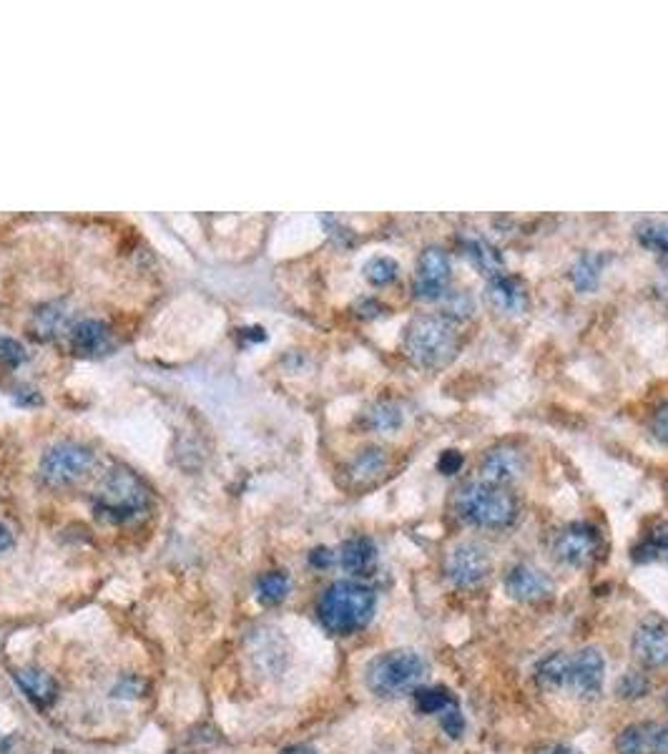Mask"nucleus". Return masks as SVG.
<instances>
[{
  "label": "nucleus",
  "mask_w": 668,
  "mask_h": 754,
  "mask_svg": "<svg viewBox=\"0 0 668 754\" xmlns=\"http://www.w3.org/2000/svg\"><path fill=\"white\" fill-rule=\"evenodd\" d=\"M505 591H508L510 599L523 601V604H535V601H543L553 594V581L538 566L518 563L505 576Z\"/></svg>",
  "instance_id": "nucleus-13"
},
{
  "label": "nucleus",
  "mask_w": 668,
  "mask_h": 754,
  "mask_svg": "<svg viewBox=\"0 0 668 754\" xmlns=\"http://www.w3.org/2000/svg\"><path fill=\"white\" fill-rule=\"evenodd\" d=\"M377 609V596L370 586L357 581H337L317 601V616L334 636H350L365 629Z\"/></svg>",
  "instance_id": "nucleus-1"
},
{
  "label": "nucleus",
  "mask_w": 668,
  "mask_h": 754,
  "mask_svg": "<svg viewBox=\"0 0 668 754\" xmlns=\"http://www.w3.org/2000/svg\"><path fill=\"white\" fill-rule=\"evenodd\" d=\"M618 754H668V724L638 722L623 729L616 739Z\"/></svg>",
  "instance_id": "nucleus-12"
},
{
  "label": "nucleus",
  "mask_w": 668,
  "mask_h": 754,
  "mask_svg": "<svg viewBox=\"0 0 668 754\" xmlns=\"http://www.w3.org/2000/svg\"><path fill=\"white\" fill-rule=\"evenodd\" d=\"M633 654L646 669L668 667V621L648 616L633 631Z\"/></svg>",
  "instance_id": "nucleus-10"
},
{
  "label": "nucleus",
  "mask_w": 668,
  "mask_h": 754,
  "mask_svg": "<svg viewBox=\"0 0 668 754\" xmlns=\"http://www.w3.org/2000/svg\"><path fill=\"white\" fill-rule=\"evenodd\" d=\"M448 312L450 315H470L473 312V300L465 292H448Z\"/></svg>",
  "instance_id": "nucleus-34"
},
{
  "label": "nucleus",
  "mask_w": 668,
  "mask_h": 754,
  "mask_svg": "<svg viewBox=\"0 0 668 754\" xmlns=\"http://www.w3.org/2000/svg\"><path fill=\"white\" fill-rule=\"evenodd\" d=\"M488 297L495 310L500 312H520L525 307V300H528L518 279L508 277L503 272L488 277Z\"/></svg>",
  "instance_id": "nucleus-17"
},
{
  "label": "nucleus",
  "mask_w": 668,
  "mask_h": 754,
  "mask_svg": "<svg viewBox=\"0 0 668 754\" xmlns=\"http://www.w3.org/2000/svg\"><path fill=\"white\" fill-rule=\"evenodd\" d=\"M23 360H26V347L13 337H0V362L18 367Z\"/></svg>",
  "instance_id": "nucleus-30"
},
{
  "label": "nucleus",
  "mask_w": 668,
  "mask_h": 754,
  "mask_svg": "<svg viewBox=\"0 0 668 754\" xmlns=\"http://www.w3.org/2000/svg\"><path fill=\"white\" fill-rule=\"evenodd\" d=\"M651 430H653V435H656V438L661 440L663 445H668V403H663L661 408H658L656 413H653Z\"/></svg>",
  "instance_id": "nucleus-35"
},
{
  "label": "nucleus",
  "mask_w": 668,
  "mask_h": 754,
  "mask_svg": "<svg viewBox=\"0 0 668 754\" xmlns=\"http://www.w3.org/2000/svg\"><path fill=\"white\" fill-rule=\"evenodd\" d=\"M13 679H16V684L21 687V692L26 694V697L31 699L36 707L46 709V707H51L53 702H56L58 684H56V679L51 677V674L41 672V669L26 667V669H18V672L13 674Z\"/></svg>",
  "instance_id": "nucleus-15"
},
{
  "label": "nucleus",
  "mask_w": 668,
  "mask_h": 754,
  "mask_svg": "<svg viewBox=\"0 0 668 754\" xmlns=\"http://www.w3.org/2000/svg\"><path fill=\"white\" fill-rule=\"evenodd\" d=\"M340 563L342 569L350 571V574L367 576L377 563L375 541L367 536H355L350 541H345L340 548Z\"/></svg>",
  "instance_id": "nucleus-16"
},
{
  "label": "nucleus",
  "mask_w": 668,
  "mask_h": 754,
  "mask_svg": "<svg viewBox=\"0 0 668 754\" xmlns=\"http://www.w3.org/2000/svg\"><path fill=\"white\" fill-rule=\"evenodd\" d=\"M666 707H668V697H666Z\"/></svg>",
  "instance_id": "nucleus-41"
},
{
  "label": "nucleus",
  "mask_w": 668,
  "mask_h": 754,
  "mask_svg": "<svg viewBox=\"0 0 668 754\" xmlns=\"http://www.w3.org/2000/svg\"><path fill=\"white\" fill-rule=\"evenodd\" d=\"M13 546V533L6 523H0V553L8 551Z\"/></svg>",
  "instance_id": "nucleus-38"
},
{
  "label": "nucleus",
  "mask_w": 668,
  "mask_h": 754,
  "mask_svg": "<svg viewBox=\"0 0 668 754\" xmlns=\"http://www.w3.org/2000/svg\"><path fill=\"white\" fill-rule=\"evenodd\" d=\"M405 350L415 365L440 367L458 352V332L448 317H417L407 327Z\"/></svg>",
  "instance_id": "nucleus-5"
},
{
  "label": "nucleus",
  "mask_w": 668,
  "mask_h": 754,
  "mask_svg": "<svg viewBox=\"0 0 668 754\" xmlns=\"http://www.w3.org/2000/svg\"><path fill=\"white\" fill-rule=\"evenodd\" d=\"M397 272H400V264L392 257H372L365 264V279L375 287H385L390 282H395Z\"/></svg>",
  "instance_id": "nucleus-26"
},
{
  "label": "nucleus",
  "mask_w": 668,
  "mask_h": 754,
  "mask_svg": "<svg viewBox=\"0 0 668 754\" xmlns=\"http://www.w3.org/2000/svg\"><path fill=\"white\" fill-rule=\"evenodd\" d=\"M636 234H638V242H641L643 247L661 254L663 259H668V224L656 222V219H651V222H641L636 227Z\"/></svg>",
  "instance_id": "nucleus-25"
},
{
  "label": "nucleus",
  "mask_w": 668,
  "mask_h": 754,
  "mask_svg": "<svg viewBox=\"0 0 668 754\" xmlns=\"http://www.w3.org/2000/svg\"><path fill=\"white\" fill-rule=\"evenodd\" d=\"M367 420L380 433H392V430H397L402 425V410L395 403H380L370 410Z\"/></svg>",
  "instance_id": "nucleus-27"
},
{
  "label": "nucleus",
  "mask_w": 668,
  "mask_h": 754,
  "mask_svg": "<svg viewBox=\"0 0 668 754\" xmlns=\"http://www.w3.org/2000/svg\"><path fill=\"white\" fill-rule=\"evenodd\" d=\"M455 511L465 523L478 528H508L518 518V501L513 493L493 483H468L455 496Z\"/></svg>",
  "instance_id": "nucleus-3"
},
{
  "label": "nucleus",
  "mask_w": 668,
  "mask_h": 754,
  "mask_svg": "<svg viewBox=\"0 0 668 754\" xmlns=\"http://www.w3.org/2000/svg\"><path fill=\"white\" fill-rule=\"evenodd\" d=\"M282 754H317L312 747H289Z\"/></svg>",
  "instance_id": "nucleus-39"
},
{
  "label": "nucleus",
  "mask_w": 668,
  "mask_h": 754,
  "mask_svg": "<svg viewBox=\"0 0 668 754\" xmlns=\"http://www.w3.org/2000/svg\"><path fill=\"white\" fill-rule=\"evenodd\" d=\"M520 470H523V455L515 448H493L490 453H485L483 463H480L483 481L503 488L520 476Z\"/></svg>",
  "instance_id": "nucleus-14"
},
{
  "label": "nucleus",
  "mask_w": 668,
  "mask_h": 754,
  "mask_svg": "<svg viewBox=\"0 0 668 754\" xmlns=\"http://www.w3.org/2000/svg\"><path fill=\"white\" fill-rule=\"evenodd\" d=\"M415 709L420 714H442L458 707V699L445 687H420L415 689Z\"/></svg>",
  "instance_id": "nucleus-23"
},
{
  "label": "nucleus",
  "mask_w": 668,
  "mask_h": 754,
  "mask_svg": "<svg viewBox=\"0 0 668 754\" xmlns=\"http://www.w3.org/2000/svg\"><path fill=\"white\" fill-rule=\"evenodd\" d=\"M463 455L458 453V450H445V453L440 455V460H437V468H440L442 476H453V473H458L460 468H463Z\"/></svg>",
  "instance_id": "nucleus-33"
},
{
  "label": "nucleus",
  "mask_w": 668,
  "mask_h": 754,
  "mask_svg": "<svg viewBox=\"0 0 668 754\" xmlns=\"http://www.w3.org/2000/svg\"><path fill=\"white\" fill-rule=\"evenodd\" d=\"M111 342V332L101 320H81L71 330V345L73 350L81 355H98Z\"/></svg>",
  "instance_id": "nucleus-18"
},
{
  "label": "nucleus",
  "mask_w": 668,
  "mask_h": 754,
  "mask_svg": "<svg viewBox=\"0 0 668 754\" xmlns=\"http://www.w3.org/2000/svg\"><path fill=\"white\" fill-rule=\"evenodd\" d=\"M603 267H606V257L598 252H588L573 264L571 279L573 285H576L578 292H593L598 285H601L603 277Z\"/></svg>",
  "instance_id": "nucleus-19"
},
{
  "label": "nucleus",
  "mask_w": 668,
  "mask_h": 754,
  "mask_svg": "<svg viewBox=\"0 0 668 754\" xmlns=\"http://www.w3.org/2000/svg\"><path fill=\"white\" fill-rule=\"evenodd\" d=\"M149 503L151 496L144 481L134 476L131 470L116 468L103 478L93 508H96V516L103 518V521L129 523L139 518L149 508Z\"/></svg>",
  "instance_id": "nucleus-4"
},
{
  "label": "nucleus",
  "mask_w": 668,
  "mask_h": 754,
  "mask_svg": "<svg viewBox=\"0 0 668 754\" xmlns=\"http://www.w3.org/2000/svg\"><path fill=\"white\" fill-rule=\"evenodd\" d=\"M289 576L282 571H269L257 581V599L264 606H279L289 596Z\"/></svg>",
  "instance_id": "nucleus-24"
},
{
  "label": "nucleus",
  "mask_w": 668,
  "mask_h": 754,
  "mask_svg": "<svg viewBox=\"0 0 668 754\" xmlns=\"http://www.w3.org/2000/svg\"><path fill=\"white\" fill-rule=\"evenodd\" d=\"M603 674H606V662L596 646L576 651L568 659V677L566 689L583 699H596L603 689Z\"/></svg>",
  "instance_id": "nucleus-8"
},
{
  "label": "nucleus",
  "mask_w": 668,
  "mask_h": 754,
  "mask_svg": "<svg viewBox=\"0 0 668 754\" xmlns=\"http://www.w3.org/2000/svg\"><path fill=\"white\" fill-rule=\"evenodd\" d=\"M334 561H337V553H332L329 548H324V546L314 548V551L309 553V563H312L314 569H329Z\"/></svg>",
  "instance_id": "nucleus-36"
},
{
  "label": "nucleus",
  "mask_w": 668,
  "mask_h": 754,
  "mask_svg": "<svg viewBox=\"0 0 668 754\" xmlns=\"http://www.w3.org/2000/svg\"><path fill=\"white\" fill-rule=\"evenodd\" d=\"M146 689V684L141 682L139 677H124L119 684L114 687V697H121V699H134L139 697L141 692Z\"/></svg>",
  "instance_id": "nucleus-32"
},
{
  "label": "nucleus",
  "mask_w": 668,
  "mask_h": 754,
  "mask_svg": "<svg viewBox=\"0 0 668 754\" xmlns=\"http://www.w3.org/2000/svg\"><path fill=\"white\" fill-rule=\"evenodd\" d=\"M450 282V257L442 249L430 247L420 254L412 290L420 300H440L445 297V287Z\"/></svg>",
  "instance_id": "nucleus-11"
},
{
  "label": "nucleus",
  "mask_w": 668,
  "mask_h": 754,
  "mask_svg": "<svg viewBox=\"0 0 668 754\" xmlns=\"http://www.w3.org/2000/svg\"><path fill=\"white\" fill-rule=\"evenodd\" d=\"M465 254H468L470 262H473L480 272L488 274V277H495V274L503 272V257H500L498 249L490 242H485V239L470 237L468 242H465Z\"/></svg>",
  "instance_id": "nucleus-21"
},
{
  "label": "nucleus",
  "mask_w": 668,
  "mask_h": 754,
  "mask_svg": "<svg viewBox=\"0 0 668 754\" xmlns=\"http://www.w3.org/2000/svg\"><path fill=\"white\" fill-rule=\"evenodd\" d=\"M385 465H387L385 450H380V448L362 450V453L357 455L355 460H352L350 478L355 483H360V486H362V483H372L375 478L382 476Z\"/></svg>",
  "instance_id": "nucleus-22"
},
{
  "label": "nucleus",
  "mask_w": 668,
  "mask_h": 754,
  "mask_svg": "<svg viewBox=\"0 0 668 754\" xmlns=\"http://www.w3.org/2000/svg\"><path fill=\"white\" fill-rule=\"evenodd\" d=\"M490 569H493V563H490L488 551L480 543H460L450 551L448 561H445V574L460 589L480 586L490 576Z\"/></svg>",
  "instance_id": "nucleus-7"
},
{
  "label": "nucleus",
  "mask_w": 668,
  "mask_h": 754,
  "mask_svg": "<svg viewBox=\"0 0 668 754\" xmlns=\"http://www.w3.org/2000/svg\"><path fill=\"white\" fill-rule=\"evenodd\" d=\"M568 659H571V654H566V651H555V654L545 656L535 669V682L540 684V689H566Z\"/></svg>",
  "instance_id": "nucleus-20"
},
{
  "label": "nucleus",
  "mask_w": 668,
  "mask_h": 754,
  "mask_svg": "<svg viewBox=\"0 0 668 754\" xmlns=\"http://www.w3.org/2000/svg\"><path fill=\"white\" fill-rule=\"evenodd\" d=\"M666 551H668V538H666Z\"/></svg>",
  "instance_id": "nucleus-40"
},
{
  "label": "nucleus",
  "mask_w": 668,
  "mask_h": 754,
  "mask_svg": "<svg viewBox=\"0 0 668 754\" xmlns=\"http://www.w3.org/2000/svg\"><path fill=\"white\" fill-rule=\"evenodd\" d=\"M538 754H583L578 749L568 747V744H550V747H543Z\"/></svg>",
  "instance_id": "nucleus-37"
},
{
  "label": "nucleus",
  "mask_w": 668,
  "mask_h": 754,
  "mask_svg": "<svg viewBox=\"0 0 668 754\" xmlns=\"http://www.w3.org/2000/svg\"><path fill=\"white\" fill-rule=\"evenodd\" d=\"M442 729H445V734H450L453 739H460L465 732V719L463 714H460L458 707L448 709V712H442Z\"/></svg>",
  "instance_id": "nucleus-31"
},
{
  "label": "nucleus",
  "mask_w": 668,
  "mask_h": 754,
  "mask_svg": "<svg viewBox=\"0 0 668 754\" xmlns=\"http://www.w3.org/2000/svg\"><path fill=\"white\" fill-rule=\"evenodd\" d=\"M648 689H651V682L641 672H626L616 684L618 699H641L646 697Z\"/></svg>",
  "instance_id": "nucleus-28"
},
{
  "label": "nucleus",
  "mask_w": 668,
  "mask_h": 754,
  "mask_svg": "<svg viewBox=\"0 0 668 754\" xmlns=\"http://www.w3.org/2000/svg\"><path fill=\"white\" fill-rule=\"evenodd\" d=\"M66 312L61 310L58 305H48L43 307L41 312H36V325H38V332H41L43 337H51L56 335L58 330H63L66 327Z\"/></svg>",
  "instance_id": "nucleus-29"
},
{
  "label": "nucleus",
  "mask_w": 668,
  "mask_h": 754,
  "mask_svg": "<svg viewBox=\"0 0 668 754\" xmlns=\"http://www.w3.org/2000/svg\"><path fill=\"white\" fill-rule=\"evenodd\" d=\"M601 551V536L588 523H573L555 538V558L573 569H583Z\"/></svg>",
  "instance_id": "nucleus-9"
},
{
  "label": "nucleus",
  "mask_w": 668,
  "mask_h": 754,
  "mask_svg": "<svg viewBox=\"0 0 668 754\" xmlns=\"http://www.w3.org/2000/svg\"><path fill=\"white\" fill-rule=\"evenodd\" d=\"M91 448L78 443H58L41 458V478L51 488H66L88 476L93 468Z\"/></svg>",
  "instance_id": "nucleus-6"
},
{
  "label": "nucleus",
  "mask_w": 668,
  "mask_h": 754,
  "mask_svg": "<svg viewBox=\"0 0 668 754\" xmlns=\"http://www.w3.org/2000/svg\"><path fill=\"white\" fill-rule=\"evenodd\" d=\"M427 674V662L412 649H392L367 664L365 684L382 699H400L420 689Z\"/></svg>",
  "instance_id": "nucleus-2"
}]
</instances>
